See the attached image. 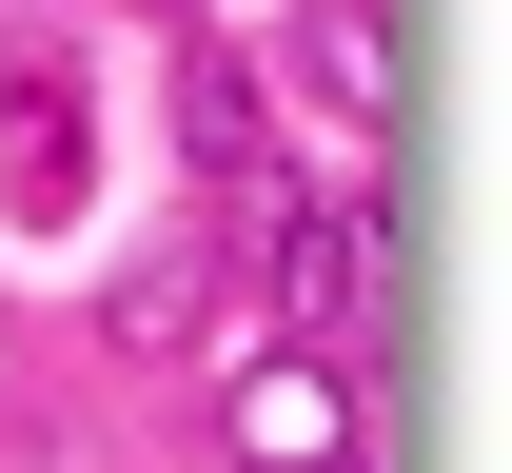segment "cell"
<instances>
[{"mask_svg": "<svg viewBox=\"0 0 512 473\" xmlns=\"http://www.w3.org/2000/svg\"><path fill=\"white\" fill-rule=\"evenodd\" d=\"M237 237H138L119 257V296H99V336L138 355V375H197V355H237Z\"/></svg>", "mask_w": 512, "mask_h": 473, "instance_id": "6da1fadb", "label": "cell"}, {"mask_svg": "<svg viewBox=\"0 0 512 473\" xmlns=\"http://www.w3.org/2000/svg\"><path fill=\"white\" fill-rule=\"evenodd\" d=\"M178 158H197V178H276V119H256V60H178Z\"/></svg>", "mask_w": 512, "mask_h": 473, "instance_id": "277c9868", "label": "cell"}, {"mask_svg": "<svg viewBox=\"0 0 512 473\" xmlns=\"http://www.w3.org/2000/svg\"><path fill=\"white\" fill-rule=\"evenodd\" d=\"M355 296H375V217L355 198H276V316L296 336H355Z\"/></svg>", "mask_w": 512, "mask_h": 473, "instance_id": "3957f363", "label": "cell"}, {"mask_svg": "<svg viewBox=\"0 0 512 473\" xmlns=\"http://www.w3.org/2000/svg\"><path fill=\"white\" fill-rule=\"evenodd\" d=\"M316 99H335V119H375V99H394V60H375V20H355V0L316 20Z\"/></svg>", "mask_w": 512, "mask_h": 473, "instance_id": "5b68a950", "label": "cell"}, {"mask_svg": "<svg viewBox=\"0 0 512 473\" xmlns=\"http://www.w3.org/2000/svg\"><path fill=\"white\" fill-rule=\"evenodd\" d=\"M217 434H237V473H335V434H355V395H335V355H237V395H217Z\"/></svg>", "mask_w": 512, "mask_h": 473, "instance_id": "7a4b0ae2", "label": "cell"}]
</instances>
